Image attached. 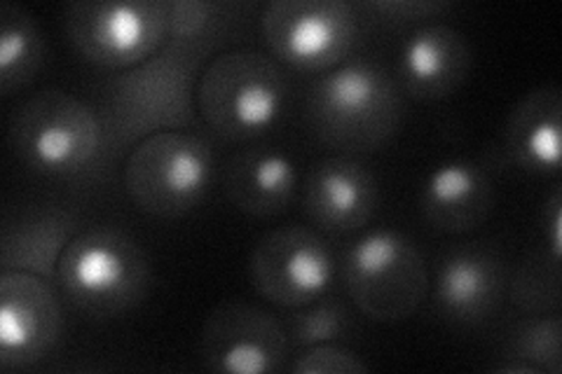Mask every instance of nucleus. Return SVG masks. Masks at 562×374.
<instances>
[{"label": "nucleus", "instance_id": "obj_1", "mask_svg": "<svg viewBox=\"0 0 562 374\" xmlns=\"http://www.w3.org/2000/svg\"><path fill=\"white\" fill-rule=\"evenodd\" d=\"M216 49V45L167 41L144 64L103 82L99 113L115 157L153 134L195 127L198 84Z\"/></svg>", "mask_w": 562, "mask_h": 374}, {"label": "nucleus", "instance_id": "obj_2", "mask_svg": "<svg viewBox=\"0 0 562 374\" xmlns=\"http://www.w3.org/2000/svg\"><path fill=\"white\" fill-rule=\"evenodd\" d=\"M10 148L31 171L82 181L115 157L99 109L61 89L29 97L10 120Z\"/></svg>", "mask_w": 562, "mask_h": 374}, {"label": "nucleus", "instance_id": "obj_3", "mask_svg": "<svg viewBox=\"0 0 562 374\" xmlns=\"http://www.w3.org/2000/svg\"><path fill=\"white\" fill-rule=\"evenodd\" d=\"M310 132L328 148L371 152L390 144L403 117V99L390 70L371 59H347L316 78L307 92Z\"/></svg>", "mask_w": 562, "mask_h": 374}, {"label": "nucleus", "instance_id": "obj_4", "mask_svg": "<svg viewBox=\"0 0 562 374\" xmlns=\"http://www.w3.org/2000/svg\"><path fill=\"white\" fill-rule=\"evenodd\" d=\"M57 288L80 314L105 320L136 309L150 291V262L130 235L115 227L82 229L68 243Z\"/></svg>", "mask_w": 562, "mask_h": 374}, {"label": "nucleus", "instance_id": "obj_5", "mask_svg": "<svg viewBox=\"0 0 562 374\" xmlns=\"http://www.w3.org/2000/svg\"><path fill=\"white\" fill-rule=\"evenodd\" d=\"M286 101V73L256 49H227L211 57L198 84V113L225 140L268 134L284 115Z\"/></svg>", "mask_w": 562, "mask_h": 374}, {"label": "nucleus", "instance_id": "obj_6", "mask_svg": "<svg viewBox=\"0 0 562 374\" xmlns=\"http://www.w3.org/2000/svg\"><path fill=\"white\" fill-rule=\"evenodd\" d=\"M214 173L216 157L202 136L162 132L138 140L130 150L122 183L140 213L176 220L204 202Z\"/></svg>", "mask_w": 562, "mask_h": 374}, {"label": "nucleus", "instance_id": "obj_7", "mask_svg": "<svg viewBox=\"0 0 562 374\" xmlns=\"http://www.w3.org/2000/svg\"><path fill=\"white\" fill-rule=\"evenodd\" d=\"M342 283L366 318L401 324L427 299L429 270L419 248L403 231L378 227L349 246Z\"/></svg>", "mask_w": 562, "mask_h": 374}, {"label": "nucleus", "instance_id": "obj_8", "mask_svg": "<svg viewBox=\"0 0 562 374\" xmlns=\"http://www.w3.org/2000/svg\"><path fill=\"white\" fill-rule=\"evenodd\" d=\"M169 0H80L64 10L66 38L99 68L127 70L167 43Z\"/></svg>", "mask_w": 562, "mask_h": 374}, {"label": "nucleus", "instance_id": "obj_9", "mask_svg": "<svg viewBox=\"0 0 562 374\" xmlns=\"http://www.w3.org/2000/svg\"><path fill=\"white\" fill-rule=\"evenodd\" d=\"M260 33L281 64L322 76L355 49L359 8L347 0H274L262 10Z\"/></svg>", "mask_w": 562, "mask_h": 374}, {"label": "nucleus", "instance_id": "obj_10", "mask_svg": "<svg viewBox=\"0 0 562 374\" xmlns=\"http://www.w3.org/2000/svg\"><path fill=\"white\" fill-rule=\"evenodd\" d=\"M249 276L262 299L295 309L330 291L336 281V258L319 231L286 225L258 239L249 258Z\"/></svg>", "mask_w": 562, "mask_h": 374}, {"label": "nucleus", "instance_id": "obj_11", "mask_svg": "<svg viewBox=\"0 0 562 374\" xmlns=\"http://www.w3.org/2000/svg\"><path fill=\"white\" fill-rule=\"evenodd\" d=\"M289 351L284 324L249 302H221L202 326L200 355L211 372L274 374L286 367Z\"/></svg>", "mask_w": 562, "mask_h": 374}, {"label": "nucleus", "instance_id": "obj_12", "mask_svg": "<svg viewBox=\"0 0 562 374\" xmlns=\"http://www.w3.org/2000/svg\"><path fill=\"white\" fill-rule=\"evenodd\" d=\"M61 337L57 283L29 272H0V367L10 372L38 365Z\"/></svg>", "mask_w": 562, "mask_h": 374}, {"label": "nucleus", "instance_id": "obj_13", "mask_svg": "<svg viewBox=\"0 0 562 374\" xmlns=\"http://www.w3.org/2000/svg\"><path fill=\"white\" fill-rule=\"evenodd\" d=\"M380 204L375 173L355 157H326L303 183V208L326 235H351L373 220Z\"/></svg>", "mask_w": 562, "mask_h": 374}, {"label": "nucleus", "instance_id": "obj_14", "mask_svg": "<svg viewBox=\"0 0 562 374\" xmlns=\"http://www.w3.org/2000/svg\"><path fill=\"white\" fill-rule=\"evenodd\" d=\"M506 267L487 246H462L438 262L436 311L457 326H481L495 316L506 295Z\"/></svg>", "mask_w": 562, "mask_h": 374}, {"label": "nucleus", "instance_id": "obj_15", "mask_svg": "<svg viewBox=\"0 0 562 374\" xmlns=\"http://www.w3.org/2000/svg\"><path fill=\"white\" fill-rule=\"evenodd\" d=\"M471 68L473 49L467 35L450 24H429L403 43L398 80L417 101H441L469 80Z\"/></svg>", "mask_w": 562, "mask_h": 374}, {"label": "nucleus", "instance_id": "obj_16", "mask_svg": "<svg viewBox=\"0 0 562 374\" xmlns=\"http://www.w3.org/2000/svg\"><path fill=\"white\" fill-rule=\"evenodd\" d=\"M425 220L448 235L479 229L495 208V183L490 171L467 157H454L429 171L419 192Z\"/></svg>", "mask_w": 562, "mask_h": 374}, {"label": "nucleus", "instance_id": "obj_17", "mask_svg": "<svg viewBox=\"0 0 562 374\" xmlns=\"http://www.w3.org/2000/svg\"><path fill=\"white\" fill-rule=\"evenodd\" d=\"M78 213L64 204H33L5 220L0 235V270L57 281V267L78 235Z\"/></svg>", "mask_w": 562, "mask_h": 374}, {"label": "nucleus", "instance_id": "obj_18", "mask_svg": "<svg viewBox=\"0 0 562 374\" xmlns=\"http://www.w3.org/2000/svg\"><path fill=\"white\" fill-rule=\"evenodd\" d=\"M223 192L246 216H281L295 200L297 167L284 150L251 148L237 152L223 171Z\"/></svg>", "mask_w": 562, "mask_h": 374}, {"label": "nucleus", "instance_id": "obj_19", "mask_svg": "<svg viewBox=\"0 0 562 374\" xmlns=\"http://www.w3.org/2000/svg\"><path fill=\"white\" fill-rule=\"evenodd\" d=\"M504 148L527 173H558L562 159V92L558 84L535 87L514 105L506 120Z\"/></svg>", "mask_w": 562, "mask_h": 374}, {"label": "nucleus", "instance_id": "obj_20", "mask_svg": "<svg viewBox=\"0 0 562 374\" xmlns=\"http://www.w3.org/2000/svg\"><path fill=\"white\" fill-rule=\"evenodd\" d=\"M47 59L45 35L22 5H0V89L10 97L41 73Z\"/></svg>", "mask_w": 562, "mask_h": 374}, {"label": "nucleus", "instance_id": "obj_21", "mask_svg": "<svg viewBox=\"0 0 562 374\" xmlns=\"http://www.w3.org/2000/svg\"><path fill=\"white\" fill-rule=\"evenodd\" d=\"M284 330L289 347L295 351L316 344H345L355 332V318L340 299L324 295L310 305L289 309Z\"/></svg>", "mask_w": 562, "mask_h": 374}, {"label": "nucleus", "instance_id": "obj_22", "mask_svg": "<svg viewBox=\"0 0 562 374\" xmlns=\"http://www.w3.org/2000/svg\"><path fill=\"white\" fill-rule=\"evenodd\" d=\"M239 5L214 3V0H169L167 41L221 45L231 35Z\"/></svg>", "mask_w": 562, "mask_h": 374}, {"label": "nucleus", "instance_id": "obj_23", "mask_svg": "<svg viewBox=\"0 0 562 374\" xmlns=\"http://www.w3.org/2000/svg\"><path fill=\"white\" fill-rule=\"evenodd\" d=\"M562 320L560 314L527 316L506 337L504 359H518L535 365L541 374L562 372Z\"/></svg>", "mask_w": 562, "mask_h": 374}, {"label": "nucleus", "instance_id": "obj_24", "mask_svg": "<svg viewBox=\"0 0 562 374\" xmlns=\"http://www.w3.org/2000/svg\"><path fill=\"white\" fill-rule=\"evenodd\" d=\"M506 286L514 307L525 316H543L560 311V262L551 256H537L522 262L520 270Z\"/></svg>", "mask_w": 562, "mask_h": 374}, {"label": "nucleus", "instance_id": "obj_25", "mask_svg": "<svg viewBox=\"0 0 562 374\" xmlns=\"http://www.w3.org/2000/svg\"><path fill=\"white\" fill-rule=\"evenodd\" d=\"M289 370L293 374H368L371 367L345 344H316L297 351Z\"/></svg>", "mask_w": 562, "mask_h": 374}, {"label": "nucleus", "instance_id": "obj_26", "mask_svg": "<svg viewBox=\"0 0 562 374\" xmlns=\"http://www.w3.org/2000/svg\"><path fill=\"white\" fill-rule=\"evenodd\" d=\"M452 3L446 0H373V3H363L359 10L378 14L380 20L392 24H411L422 20H434V16L450 12Z\"/></svg>", "mask_w": 562, "mask_h": 374}, {"label": "nucleus", "instance_id": "obj_27", "mask_svg": "<svg viewBox=\"0 0 562 374\" xmlns=\"http://www.w3.org/2000/svg\"><path fill=\"white\" fill-rule=\"evenodd\" d=\"M543 227L549 237V256L553 260H562V192L555 190L551 200L543 206Z\"/></svg>", "mask_w": 562, "mask_h": 374}, {"label": "nucleus", "instance_id": "obj_28", "mask_svg": "<svg viewBox=\"0 0 562 374\" xmlns=\"http://www.w3.org/2000/svg\"><path fill=\"white\" fill-rule=\"evenodd\" d=\"M495 372H502V374H541L535 365L518 361V359H506L504 363L495 365Z\"/></svg>", "mask_w": 562, "mask_h": 374}]
</instances>
